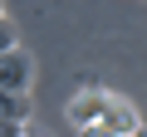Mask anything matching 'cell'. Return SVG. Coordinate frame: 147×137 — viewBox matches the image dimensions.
Returning <instances> with one entry per match:
<instances>
[{"label":"cell","mask_w":147,"mask_h":137,"mask_svg":"<svg viewBox=\"0 0 147 137\" xmlns=\"http://www.w3.org/2000/svg\"><path fill=\"white\" fill-rule=\"evenodd\" d=\"M30 83H34V59L15 44V49H5L0 54V88H15V93H30Z\"/></svg>","instance_id":"7a4b0ae2"},{"label":"cell","mask_w":147,"mask_h":137,"mask_svg":"<svg viewBox=\"0 0 147 137\" xmlns=\"http://www.w3.org/2000/svg\"><path fill=\"white\" fill-rule=\"evenodd\" d=\"M5 49H15V30H10L5 15H0V54H5Z\"/></svg>","instance_id":"5b68a950"},{"label":"cell","mask_w":147,"mask_h":137,"mask_svg":"<svg viewBox=\"0 0 147 137\" xmlns=\"http://www.w3.org/2000/svg\"><path fill=\"white\" fill-rule=\"evenodd\" d=\"M137 127H142L137 108H132L123 93H113V98H108V113H103V127H98V132H118V137H123V132H137Z\"/></svg>","instance_id":"3957f363"},{"label":"cell","mask_w":147,"mask_h":137,"mask_svg":"<svg viewBox=\"0 0 147 137\" xmlns=\"http://www.w3.org/2000/svg\"><path fill=\"white\" fill-rule=\"evenodd\" d=\"M108 98H113V93H103V88H84V93H74L69 108H64L69 127H79V132H98V127H103V113H108Z\"/></svg>","instance_id":"6da1fadb"},{"label":"cell","mask_w":147,"mask_h":137,"mask_svg":"<svg viewBox=\"0 0 147 137\" xmlns=\"http://www.w3.org/2000/svg\"><path fill=\"white\" fill-rule=\"evenodd\" d=\"M15 118H30V98L15 88H0V122H15Z\"/></svg>","instance_id":"277c9868"}]
</instances>
